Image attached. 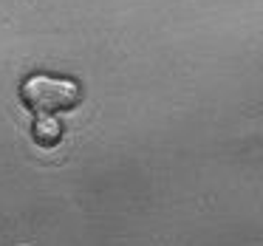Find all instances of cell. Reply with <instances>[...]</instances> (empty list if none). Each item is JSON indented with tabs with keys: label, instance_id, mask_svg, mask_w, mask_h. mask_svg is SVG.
Returning <instances> with one entry per match:
<instances>
[{
	"label": "cell",
	"instance_id": "6da1fadb",
	"mask_svg": "<svg viewBox=\"0 0 263 246\" xmlns=\"http://www.w3.org/2000/svg\"><path fill=\"white\" fill-rule=\"evenodd\" d=\"M20 99L29 110L34 113H63L80 105L82 88L80 82L65 80V77H48V74H34L20 85Z\"/></svg>",
	"mask_w": 263,
	"mask_h": 246
},
{
	"label": "cell",
	"instance_id": "7a4b0ae2",
	"mask_svg": "<svg viewBox=\"0 0 263 246\" xmlns=\"http://www.w3.org/2000/svg\"><path fill=\"white\" fill-rule=\"evenodd\" d=\"M60 139H63V125H60L57 116L51 113H40L34 122V142L43 144V147H54V144H60Z\"/></svg>",
	"mask_w": 263,
	"mask_h": 246
}]
</instances>
